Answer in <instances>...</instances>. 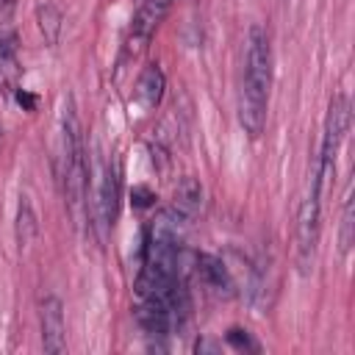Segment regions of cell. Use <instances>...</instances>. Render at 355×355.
Segmentation results:
<instances>
[{
  "label": "cell",
  "mask_w": 355,
  "mask_h": 355,
  "mask_svg": "<svg viewBox=\"0 0 355 355\" xmlns=\"http://www.w3.org/2000/svg\"><path fill=\"white\" fill-rule=\"evenodd\" d=\"M39 324H42V347L44 352H64L67 349V324H64V305L58 297H44L39 308Z\"/></svg>",
  "instance_id": "52a82bcc"
},
{
  "label": "cell",
  "mask_w": 355,
  "mask_h": 355,
  "mask_svg": "<svg viewBox=\"0 0 355 355\" xmlns=\"http://www.w3.org/2000/svg\"><path fill=\"white\" fill-rule=\"evenodd\" d=\"M14 236H17V244L19 250H25L33 236H36V214H33V205L28 197H19V205H17V222H14Z\"/></svg>",
  "instance_id": "8fae6325"
},
{
  "label": "cell",
  "mask_w": 355,
  "mask_h": 355,
  "mask_svg": "<svg viewBox=\"0 0 355 355\" xmlns=\"http://www.w3.org/2000/svg\"><path fill=\"white\" fill-rule=\"evenodd\" d=\"M169 3L172 0H141L139 11L133 17V25H130V36L125 42V58H139L147 50L153 33L158 31V25L164 22V17L169 11Z\"/></svg>",
  "instance_id": "5b68a950"
},
{
  "label": "cell",
  "mask_w": 355,
  "mask_h": 355,
  "mask_svg": "<svg viewBox=\"0 0 355 355\" xmlns=\"http://www.w3.org/2000/svg\"><path fill=\"white\" fill-rule=\"evenodd\" d=\"M322 194H324V178L313 166V175L308 180V191H305L300 214H297V263H300V272H308V266L313 263L319 227H322Z\"/></svg>",
  "instance_id": "3957f363"
},
{
  "label": "cell",
  "mask_w": 355,
  "mask_h": 355,
  "mask_svg": "<svg viewBox=\"0 0 355 355\" xmlns=\"http://www.w3.org/2000/svg\"><path fill=\"white\" fill-rule=\"evenodd\" d=\"M0 139H3V128H0Z\"/></svg>",
  "instance_id": "2e32d148"
},
{
  "label": "cell",
  "mask_w": 355,
  "mask_h": 355,
  "mask_svg": "<svg viewBox=\"0 0 355 355\" xmlns=\"http://www.w3.org/2000/svg\"><path fill=\"white\" fill-rule=\"evenodd\" d=\"M202 349H211V352H216L219 347H216L214 341H208V338H202V341H197V352H202Z\"/></svg>",
  "instance_id": "9a60e30c"
},
{
  "label": "cell",
  "mask_w": 355,
  "mask_h": 355,
  "mask_svg": "<svg viewBox=\"0 0 355 355\" xmlns=\"http://www.w3.org/2000/svg\"><path fill=\"white\" fill-rule=\"evenodd\" d=\"M352 236H355V205H352V197L347 194L344 197V211H341V230H338V250H341V255L349 252Z\"/></svg>",
  "instance_id": "4fadbf2b"
},
{
  "label": "cell",
  "mask_w": 355,
  "mask_h": 355,
  "mask_svg": "<svg viewBox=\"0 0 355 355\" xmlns=\"http://www.w3.org/2000/svg\"><path fill=\"white\" fill-rule=\"evenodd\" d=\"M164 86H166V80H164L161 67H158V64H147V67L139 72L136 86H133V100H136V105H139L141 111H153V108L161 103V97H164Z\"/></svg>",
  "instance_id": "ba28073f"
},
{
  "label": "cell",
  "mask_w": 355,
  "mask_h": 355,
  "mask_svg": "<svg viewBox=\"0 0 355 355\" xmlns=\"http://www.w3.org/2000/svg\"><path fill=\"white\" fill-rule=\"evenodd\" d=\"M200 202H202V189H200V183H197L194 178H183V180L178 183V189H175V202H172V208L189 222V219L200 211Z\"/></svg>",
  "instance_id": "30bf717a"
},
{
  "label": "cell",
  "mask_w": 355,
  "mask_h": 355,
  "mask_svg": "<svg viewBox=\"0 0 355 355\" xmlns=\"http://www.w3.org/2000/svg\"><path fill=\"white\" fill-rule=\"evenodd\" d=\"M119 166L114 161H108L103 166V175L97 180V189H94V219H97V227L103 233H108L116 222V214H119Z\"/></svg>",
  "instance_id": "8992f818"
},
{
  "label": "cell",
  "mask_w": 355,
  "mask_h": 355,
  "mask_svg": "<svg viewBox=\"0 0 355 355\" xmlns=\"http://www.w3.org/2000/svg\"><path fill=\"white\" fill-rule=\"evenodd\" d=\"M349 122H352V108H349V97L347 94H336L327 105V116H324V133H322V147H319V158H316V169L319 175L327 178L336 172V158L341 153V144L349 133Z\"/></svg>",
  "instance_id": "277c9868"
},
{
  "label": "cell",
  "mask_w": 355,
  "mask_h": 355,
  "mask_svg": "<svg viewBox=\"0 0 355 355\" xmlns=\"http://www.w3.org/2000/svg\"><path fill=\"white\" fill-rule=\"evenodd\" d=\"M83 141H80V125L75 114L72 97H67V105L61 111V130H58V155H55V172L61 180V191L69 205L83 202L86 191V172H83Z\"/></svg>",
  "instance_id": "7a4b0ae2"
},
{
  "label": "cell",
  "mask_w": 355,
  "mask_h": 355,
  "mask_svg": "<svg viewBox=\"0 0 355 355\" xmlns=\"http://www.w3.org/2000/svg\"><path fill=\"white\" fill-rule=\"evenodd\" d=\"M227 344L236 347V349H258V344L247 336V330H239V327L227 330Z\"/></svg>",
  "instance_id": "5bb4252c"
},
{
  "label": "cell",
  "mask_w": 355,
  "mask_h": 355,
  "mask_svg": "<svg viewBox=\"0 0 355 355\" xmlns=\"http://www.w3.org/2000/svg\"><path fill=\"white\" fill-rule=\"evenodd\" d=\"M36 19H39V31L44 36L47 44H55L61 36V11L53 3H44L36 8Z\"/></svg>",
  "instance_id": "7c38bea8"
},
{
  "label": "cell",
  "mask_w": 355,
  "mask_h": 355,
  "mask_svg": "<svg viewBox=\"0 0 355 355\" xmlns=\"http://www.w3.org/2000/svg\"><path fill=\"white\" fill-rule=\"evenodd\" d=\"M272 86V50L269 36L261 25H250L247 47H244V75H241V97H239V122L241 128L258 139L266 125Z\"/></svg>",
  "instance_id": "6da1fadb"
},
{
  "label": "cell",
  "mask_w": 355,
  "mask_h": 355,
  "mask_svg": "<svg viewBox=\"0 0 355 355\" xmlns=\"http://www.w3.org/2000/svg\"><path fill=\"white\" fill-rule=\"evenodd\" d=\"M197 275L200 280L214 291V294H225L230 297L236 283L230 277V269L225 266L222 258H214V255H197Z\"/></svg>",
  "instance_id": "9c48e42d"
}]
</instances>
